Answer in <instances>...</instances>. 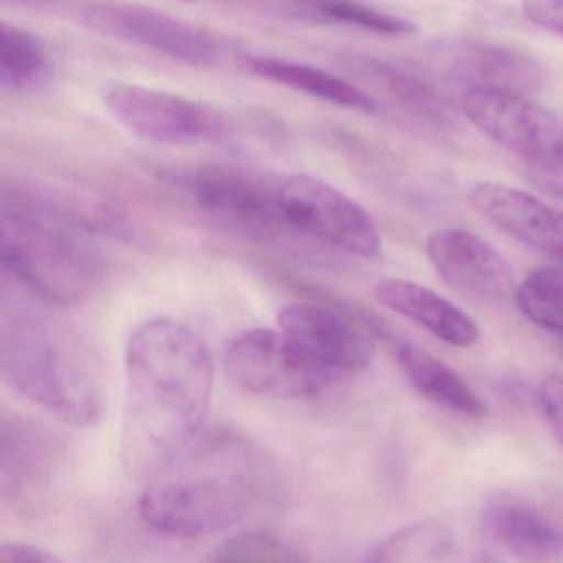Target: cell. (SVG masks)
<instances>
[{"mask_svg": "<svg viewBox=\"0 0 563 563\" xmlns=\"http://www.w3.org/2000/svg\"><path fill=\"white\" fill-rule=\"evenodd\" d=\"M124 362L121 456L134 477L153 481L202 433L212 357L192 328L156 318L131 332Z\"/></svg>", "mask_w": 563, "mask_h": 563, "instance_id": "cell-1", "label": "cell"}, {"mask_svg": "<svg viewBox=\"0 0 563 563\" xmlns=\"http://www.w3.org/2000/svg\"><path fill=\"white\" fill-rule=\"evenodd\" d=\"M275 486L262 448L230 428H212L144 489L140 516L154 532L199 539L239 526Z\"/></svg>", "mask_w": 563, "mask_h": 563, "instance_id": "cell-2", "label": "cell"}, {"mask_svg": "<svg viewBox=\"0 0 563 563\" xmlns=\"http://www.w3.org/2000/svg\"><path fill=\"white\" fill-rule=\"evenodd\" d=\"M4 302L0 374L5 384L62 423L91 428L107 407L103 367L67 322L32 306Z\"/></svg>", "mask_w": 563, "mask_h": 563, "instance_id": "cell-3", "label": "cell"}, {"mask_svg": "<svg viewBox=\"0 0 563 563\" xmlns=\"http://www.w3.org/2000/svg\"><path fill=\"white\" fill-rule=\"evenodd\" d=\"M4 272L31 298L51 306L84 301L103 278L90 229L51 196L5 186L0 209Z\"/></svg>", "mask_w": 563, "mask_h": 563, "instance_id": "cell-4", "label": "cell"}, {"mask_svg": "<svg viewBox=\"0 0 563 563\" xmlns=\"http://www.w3.org/2000/svg\"><path fill=\"white\" fill-rule=\"evenodd\" d=\"M223 367L236 388L273 400H311L338 380L282 329H249L236 335L223 355Z\"/></svg>", "mask_w": 563, "mask_h": 563, "instance_id": "cell-5", "label": "cell"}, {"mask_svg": "<svg viewBox=\"0 0 563 563\" xmlns=\"http://www.w3.org/2000/svg\"><path fill=\"white\" fill-rule=\"evenodd\" d=\"M278 203L289 230L361 258H374L382 252L374 219L324 180L305 174L283 177L278 180Z\"/></svg>", "mask_w": 563, "mask_h": 563, "instance_id": "cell-6", "label": "cell"}, {"mask_svg": "<svg viewBox=\"0 0 563 563\" xmlns=\"http://www.w3.org/2000/svg\"><path fill=\"white\" fill-rule=\"evenodd\" d=\"M81 19L101 34L192 67H217L236 54L232 42L222 35L156 9L91 5Z\"/></svg>", "mask_w": 563, "mask_h": 563, "instance_id": "cell-7", "label": "cell"}, {"mask_svg": "<svg viewBox=\"0 0 563 563\" xmlns=\"http://www.w3.org/2000/svg\"><path fill=\"white\" fill-rule=\"evenodd\" d=\"M103 103L118 123L150 143H212L229 134L219 111L156 88L113 84L104 90Z\"/></svg>", "mask_w": 563, "mask_h": 563, "instance_id": "cell-8", "label": "cell"}, {"mask_svg": "<svg viewBox=\"0 0 563 563\" xmlns=\"http://www.w3.org/2000/svg\"><path fill=\"white\" fill-rule=\"evenodd\" d=\"M460 108L487 140L523 161L526 169L563 156V121L529 97L473 91L461 97Z\"/></svg>", "mask_w": 563, "mask_h": 563, "instance_id": "cell-9", "label": "cell"}, {"mask_svg": "<svg viewBox=\"0 0 563 563\" xmlns=\"http://www.w3.org/2000/svg\"><path fill=\"white\" fill-rule=\"evenodd\" d=\"M197 207L222 225L250 235H272L285 229L279 212L278 180L268 183L243 170L207 167L183 179Z\"/></svg>", "mask_w": 563, "mask_h": 563, "instance_id": "cell-10", "label": "cell"}, {"mask_svg": "<svg viewBox=\"0 0 563 563\" xmlns=\"http://www.w3.org/2000/svg\"><path fill=\"white\" fill-rule=\"evenodd\" d=\"M279 329L311 357L334 374L364 371L375 357L368 329L331 306L296 302L279 311Z\"/></svg>", "mask_w": 563, "mask_h": 563, "instance_id": "cell-11", "label": "cell"}, {"mask_svg": "<svg viewBox=\"0 0 563 563\" xmlns=\"http://www.w3.org/2000/svg\"><path fill=\"white\" fill-rule=\"evenodd\" d=\"M424 250L441 279L467 298L499 305L516 295L510 263L476 233L440 229L428 235Z\"/></svg>", "mask_w": 563, "mask_h": 563, "instance_id": "cell-12", "label": "cell"}, {"mask_svg": "<svg viewBox=\"0 0 563 563\" xmlns=\"http://www.w3.org/2000/svg\"><path fill=\"white\" fill-rule=\"evenodd\" d=\"M448 85L461 91H504L529 97L547 84V70L529 52L493 41L461 42L448 52Z\"/></svg>", "mask_w": 563, "mask_h": 563, "instance_id": "cell-13", "label": "cell"}, {"mask_svg": "<svg viewBox=\"0 0 563 563\" xmlns=\"http://www.w3.org/2000/svg\"><path fill=\"white\" fill-rule=\"evenodd\" d=\"M470 203L496 229L536 252L563 263V212L526 190L481 183Z\"/></svg>", "mask_w": 563, "mask_h": 563, "instance_id": "cell-14", "label": "cell"}, {"mask_svg": "<svg viewBox=\"0 0 563 563\" xmlns=\"http://www.w3.org/2000/svg\"><path fill=\"white\" fill-rule=\"evenodd\" d=\"M60 441L48 428L12 415L2 417L0 481L2 496L14 504L48 486L62 456Z\"/></svg>", "mask_w": 563, "mask_h": 563, "instance_id": "cell-15", "label": "cell"}, {"mask_svg": "<svg viewBox=\"0 0 563 563\" xmlns=\"http://www.w3.org/2000/svg\"><path fill=\"white\" fill-rule=\"evenodd\" d=\"M374 296L382 306L410 319L451 347H473L479 328L450 299L407 279L387 278L375 285Z\"/></svg>", "mask_w": 563, "mask_h": 563, "instance_id": "cell-16", "label": "cell"}, {"mask_svg": "<svg viewBox=\"0 0 563 563\" xmlns=\"http://www.w3.org/2000/svg\"><path fill=\"white\" fill-rule=\"evenodd\" d=\"M484 529L496 545L530 563H552L563 556V532L539 510L516 503L487 507Z\"/></svg>", "mask_w": 563, "mask_h": 563, "instance_id": "cell-17", "label": "cell"}, {"mask_svg": "<svg viewBox=\"0 0 563 563\" xmlns=\"http://www.w3.org/2000/svg\"><path fill=\"white\" fill-rule=\"evenodd\" d=\"M243 62L258 77L316 100L358 113L375 114L378 111L377 100L364 88L314 65L266 55H246Z\"/></svg>", "mask_w": 563, "mask_h": 563, "instance_id": "cell-18", "label": "cell"}, {"mask_svg": "<svg viewBox=\"0 0 563 563\" xmlns=\"http://www.w3.org/2000/svg\"><path fill=\"white\" fill-rule=\"evenodd\" d=\"M349 67L415 118L441 128L454 123L453 108L427 78L375 57L351 58Z\"/></svg>", "mask_w": 563, "mask_h": 563, "instance_id": "cell-19", "label": "cell"}, {"mask_svg": "<svg viewBox=\"0 0 563 563\" xmlns=\"http://www.w3.org/2000/svg\"><path fill=\"white\" fill-rule=\"evenodd\" d=\"M397 361L411 387L428 401L470 418L489 415L486 401L481 400L463 378L444 362L413 344H400Z\"/></svg>", "mask_w": 563, "mask_h": 563, "instance_id": "cell-20", "label": "cell"}, {"mask_svg": "<svg viewBox=\"0 0 563 563\" xmlns=\"http://www.w3.org/2000/svg\"><path fill=\"white\" fill-rule=\"evenodd\" d=\"M54 74L51 54L31 31L0 22V88L4 93L42 90Z\"/></svg>", "mask_w": 563, "mask_h": 563, "instance_id": "cell-21", "label": "cell"}, {"mask_svg": "<svg viewBox=\"0 0 563 563\" xmlns=\"http://www.w3.org/2000/svg\"><path fill=\"white\" fill-rule=\"evenodd\" d=\"M520 314L537 328L563 335V266L533 269L514 295Z\"/></svg>", "mask_w": 563, "mask_h": 563, "instance_id": "cell-22", "label": "cell"}, {"mask_svg": "<svg viewBox=\"0 0 563 563\" xmlns=\"http://www.w3.org/2000/svg\"><path fill=\"white\" fill-rule=\"evenodd\" d=\"M453 537L438 523H413L388 537L367 563H446Z\"/></svg>", "mask_w": 563, "mask_h": 563, "instance_id": "cell-23", "label": "cell"}, {"mask_svg": "<svg viewBox=\"0 0 563 563\" xmlns=\"http://www.w3.org/2000/svg\"><path fill=\"white\" fill-rule=\"evenodd\" d=\"M305 15L322 24L351 25L372 34L387 37H411L418 34V25L400 15L388 14L368 5L354 2H324L302 9Z\"/></svg>", "mask_w": 563, "mask_h": 563, "instance_id": "cell-24", "label": "cell"}, {"mask_svg": "<svg viewBox=\"0 0 563 563\" xmlns=\"http://www.w3.org/2000/svg\"><path fill=\"white\" fill-rule=\"evenodd\" d=\"M206 563H308L302 552L273 533L249 532L223 542Z\"/></svg>", "mask_w": 563, "mask_h": 563, "instance_id": "cell-25", "label": "cell"}, {"mask_svg": "<svg viewBox=\"0 0 563 563\" xmlns=\"http://www.w3.org/2000/svg\"><path fill=\"white\" fill-rule=\"evenodd\" d=\"M537 398L550 433L563 450V377L549 375L543 378L537 390Z\"/></svg>", "mask_w": 563, "mask_h": 563, "instance_id": "cell-26", "label": "cell"}, {"mask_svg": "<svg viewBox=\"0 0 563 563\" xmlns=\"http://www.w3.org/2000/svg\"><path fill=\"white\" fill-rule=\"evenodd\" d=\"M523 18L542 31L563 37V0L545 2H526L522 5Z\"/></svg>", "mask_w": 563, "mask_h": 563, "instance_id": "cell-27", "label": "cell"}, {"mask_svg": "<svg viewBox=\"0 0 563 563\" xmlns=\"http://www.w3.org/2000/svg\"><path fill=\"white\" fill-rule=\"evenodd\" d=\"M526 173L536 189L563 202V156L547 166L527 167Z\"/></svg>", "mask_w": 563, "mask_h": 563, "instance_id": "cell-28", "label": "cell"}, {"mask_svg": "<svg viewBox=\"0 0 563 563\" xmlns=\"http://www.w3.org/2000/svg\"><path fill=\"white\" fill-rule=\"evenodd\" d=\"M0 563H62V560L42 547L9 542L0 549Z\"/></svg>", "mask_w": 563, "mask_h": 563, "instance_id": "cell-29", "label": "cell"}, {"mask_svg": "<svg viewBox=\"0 0 563 563\" xmlns=\"http://www.w3.org/2000/svg\"><path fill=\"white\" fill-rule=\"evenodd\" d=\"M553 351H555L556 355L563 361V335H556V338L553 339Z\"/></svg>", "mask_w": 563, "mask_h": 563, "instance_id": "cell-30", "label": "cell"}]
</instances>
